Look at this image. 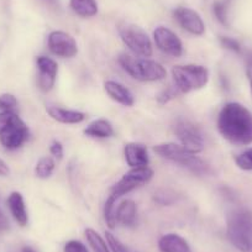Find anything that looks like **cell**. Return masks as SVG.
I'll return each mask as SVG.
<instances>
[{
  "mask_svg": "<svg viewBox=\"0 0 252 252\" xmlns=\"http://www.w3.org/2000/svg\"><path fill=\"white\" fill-rule=\"evenodd\" d=\"M218 130L232 145L252 144V113L240 103H227L218 116Z\"/></svg>",
  "mask_w": 252,
  "mask_h": 252,
  "instance_id": "1",
  "label": "cell"
},
{
  "mask_svg": "<svg viewBox=\"0 0 252 252\" xmlns=\"http://www.w3.org/2000/svg\"><path fill=\"white\" fill-rule=\"evenodd\" d=\"M154 177V171L149 167H142V168H131L129 172H126L123 178L116 182L113 186L109 194L108 199L104 204V219H105L106 225L109 229H115L116 226V218L114 207L116 204V200L123 195L132 192L136 188L145 186L149 183Z\"/></svg>",
  "mask_w": 252,
  "mask_h": 252,
  "instance_id": "2",
  "label": "cell"
},
{
  "mask_svg": "<svg viewBox=\"0 0 252 252\" xmlns=\"http://www.w3.org/2000/svg\"><path fill=\"white\" fill-rule=\"evenodd\" d=\"M226 234L230 242L241 252H252V212L235 209L227 214Z\"/></svg>",
  "mask_w": 252,
  "mask_h": 252,
  "instance_id": "3",
  "label": "cell"
},
{
  "mask_svg": "<svg viewBox=\"0 0 252 252\" xmlns=\"http://www.w3.org/2000/svg\"><path fill=\"white\" fill-rule=\"evenodd\" d=\"M119 64L126 73L141 82H157L166 78L167 72L161 63L149 58H140L129 53H121Z\"/></svg>",
  "mask_w": 252,
  "mask_h": 252,
  "instance_id": "4",
  "label": "cell"
},
{
  "mask_svg": "<svg viewBox=\"0 0 252 252\" xmlns=\"http://www.w3.org/2000/svg\"><path fill=\"white\" fill-rule=\"evenodd\" d=\"M154 151L162 158L179 164L195 174H208L210 172V166L204 159L198 157L195 154L189 152L182 145L167 142L155 146Z\"/></svg>",
  "mask_w": 252,
  "mask_h": 252,
  "instance_id": "5",
  "label": "cell"
},
{
  "mask_svg": "<svg viewBox=\"0 0 252 252\" xmlns=\"http://www.w3.org/2000/svg\"><path fill=\"white\" fill-rule=\"evenodd\" d=\"M29 127L14 111L0 113V142L5 149L16 150L29 139Z\"/></svg>",
  "mask_w": 252,
  "mask_h": 252,
  "instance_id": "6",
  "label": "cell"
},
{
  "mask_svg": "<svg viewBox=\"0 0 252 252\" xmlns=\"http://www.w3.org/2000/svg\"><path fill=\"white\" fill-rule=\"evenodd\" d=\"M174 87L179 93H189L204 88L209 82V71L199 64H184L172 68Z\"/></svg>",
  "mask_w": 252,
  "mask_h": 252,
  "instance_id": "7",
  "label": "cell"
},
{
  "mask_svg": "<svg viewBox=\"0 0 252 252\" xmlns=\"http://www.w3.org/2000/svg\"><path fill=\"white\" fill-rule=\"evenodd\" d=\"M119 35L123 42L136 56L149 58L154 53L151 38L149 37L146 31L140 26L129 23L121 24L119 25Z\"/></svg>",
  "mask_w": 252,
  "mask_h": 252,
  "instance_id": "8",
  "label": "cell"
},
{
  "mask_svg": "<svg viewBox=\"0 0 252 252\" xmlns=\"http://www.w3.org/2000/svg\"><path fill=\"white\" fill-rule=\"evenodd\" d=\"M174 134L186 150L192 154H199L204 150V137L200 129L187 119H179L174 125Z\"/></svg>",
  "mask_w": 252,
  "mask_h": 252,
  "instance_id": "9",
  "label": "cell"
},
{
  "mask_svg": "<svg viewBox=\"0 0 252 252\" xmlns=\"http://www.w3.org/2000/svg\"><path fill=\"white\" fill-rule=\"evenodd\" d=\"M48 50L61 58H72L78 53V45L69 33L64 31H52L48 35Z\"/></svg>",
  "mask_w": 252,
  "mask_h": 252,
  "instance_id": "10",
  "label": "cell"
},
{
  "mask_svg": "<svg viewBox=\"0 0 252 252\" xmlns=\"http://www.w3.org/2000/svg\"><path fill=\"white\" fill-rule=\"evenodd\" d=\"M154 40L157 48L172 57H181L183 55V43L181 38L172 30L164 26H158L154 31Z\"/></svg>",
  "mask_w": 252,
  "mask_h": 252,
  "instance_id": "11",
  "label": "cell"
},
{
  "mask_svg": "<svg viewBox=\"0 0 252 252\" xmlns=\"http://www.w3.org/2000/svg\"><path fill=\"white\" fill-rule=\"evenodd\" d=\"M173 16L177 23L181 25L182 29L187 32L192 33L195 36H202L205 32V24L202 16L195 10L190 8H183L179 6L173 11Z\"/></svg>",
  "mask_w": 252,
  "mask_h": 252,
  "instance_id": "12",
  "label": "cell"
},
{
  "mask_svg": "<svg viewBox=\"0 0 252 252\" xmlns=\"http://www.w3.org/2000/svg\"><path fill=\"white\" fill-rule=\"evenodd\" d=\"M38 69L37 84L42 92H50L55 87L58 73V64L55 60L46 56H40L36 60Z\"/></svg>",
  "mask_w": 252,
  "mask_h": 252,
  "instance_id": "13",
  "label": "cell"
},
{
  "mask_svg": "<svg viewBox=\"0 0 252 252\" xmlns=\"http://www.w3.org/2000/svg\"><path fill=\"white\" fill-rule=\"evenodd\" d=\"M124 156H125L126 163L131 168H142L149 166V152L145 145L139 142H130L124 147Z\"/></svg>",
  "mask_w": 252,
  "mask_h": 252,
  "instance_id": "14",
  "label": "cell"
},
{
  "mask_svg": "<svg viewBox=\"0 0 252 252\" xmlns=\"http://www.w3.org/2000/svg\"><path fill=\"white\" fill-rule=\"evenodd\" d=\"M106 94L116 103L121 104L124 106H132L135 103V98L131 92L126 88L124 84L115 81H106L104 83Z\"/></svg>",
  "mask_w": 252,
  "mask_h": 252,
  "instance_id": "15",
  "label": "cell"
},
{
  "mask_svg": "<svg viewBox=\"0 0 252 252\" xmlns=\"http://www.w3.org/2000/svg\"><path fill=\"white\" fill-rule=\"evenodd\" d=\"M46 111L53 120L58 121L61 124H69V125L83 123L87 118L86 114L82 113V111L63 109L60 108V106H47Z\"/></svg>",
  "mask_w": 252,
  "mask_h": 252,
  "instance_id": "16",
  "label": "cell"
},
{
  "mask_svg": "<svg viewBox=\"0 0 252 252\" xmlns=\"http://www.w3.org/2000/svg\"><path fill=\"white\" fill-rule=\"evenodd\" d=\"M158 250L161 252H192L187 240L178 234L163 235L158 240Z\"/></svg>",
  "mask_w": 252,
  "mask_h": 252,
  "instance_id": "17",
  "label": "cell"
},
{
  "mask_svg": "<svg viewBox=\"0 0 252 252\" xmlns=\"http://www.w3.org/2000/svg\"><path fill=\"white\" fill-rule=\"evenodd\" d=\"M8 205L9 209H10L11 212V215H13L14 219H15V221L18 222L20 226H26L29 221V215L23 195L19 192H13L9 195Z\"/></svg>",
  "mask_w": 252,
  "mask_h": 252,
  "instance_id": "18",
  "label": "cell"
},
{
  "mask_svg": "<svg viewBox=\"0 0 252 252\" xmlns=\"http://www.w3.org/2000/svg\"><path fill=\"white\" fill-rule=\"evenodd\" d=\"M136 203L134 200H125L115 210L116 222L127 227L134 226L136 221Z\"/></svg>",
  "mask_w": 252,
  "mask_h": 252,
  "instance_id": "19",
  "label": "cell"
},
{
  "mask_svg": "<svg viewBox=\"0 0 252 252\" xmlns=\"http://www.w3.org/2000/svg\"><path fill=\"white\" fill-rule=\"evenodd\" d=\"M84 134L94 139H109L114 136V127L106 119L94 120L84 129Z\"/></svg>",
  "mask_w": 252,
  "mask_h": 252,
  "instance_id": "20",
  "label": "cell"
},
{
  "mask_svg": "<svg viewBox=\"0 0 252 252\" xmlns=\"http://www.w3.org/2000/svg\"><path fill=\"white\" fill-rule=\"evenodd\" d=\"M69 5L82 18H93L98 14L96 0H69Z\"/></svg>",
  "mask_w": 252,
  "mask_h": 252,
  "instance_id": "21",
  "label": "cell"
},
{
  "mask_svg": "<svg viewBox=\"0 0 252 252\" xmlns=\"http://www.w3.org/2000/svg\"><path fill=\"white\" fill-rule=\"evenodd\" d=\"M86 237L88 241L89 246L92 247L94 252H110V247H109L108 242L103 239L99 232H96L94 229H87L86 230Z\"/></svg>",
  "mask_w": 252,
  "mask_h": 252,
  "instance_id": "22",
  "label": "cell"
},
{
  "mask_svg": "<svg viewBox=\"0 0 252 252\" xmlns=\"http://www.w3.org/2000/svg\"><path fill=\"white\" fill-rule=\"evenodd\" d=\"M56 168V163L53 161L52 157H42V158L38 159V162L36 163L35 167V174L36 177L41 179H47L52 176L53 171Z\"/></svg>",
  "mask_w": 252,
  "mask_h": 252,
  "instance_id": "23",
  "label": "cell"
},
{
  "mask_svg": "<svg viewBox=\"0 0 252 252\" xmlns=\"http://www.w3.org/2000/svg\"><path fill=\"white\" fill-rule=\"evenodd\" d=\"M213 13L221 25L229 26V0H217L213 4Z\"/></svg>",
  "mask_w": 252,
  "mask_h": 252,
  "instance_id": "24",
  "label": "cell"
},
{
  "mask_svg": "<svg viewBox=\"0 0 252 252\" xmlns=\"http://www.w3.org/2000/svg\"><path fill=\"white\" fill-rule=\"evenodd\" d=\"M235 163L242 171H252V147L235 157Z\"/></svg>",
  "mask_w": 252,
  "mask_h": 252,
  "instance_id": "25",
  "label": "cell"
},
{
  "mask_svg": "<svg viewBox=\"0 0 252 252\" xmlns=\"http://www.w3.org/2000/svg\"><path fill=\"white\" fill-rule=\"evenodd\" d=\"M18 106V99L13 94H1L0 95V110L1 111H13Z\"/></svg>",
  "mask_w": 252,
  "mask_h": 252,
  "instance_id": "26",
  "label": "cell"
},
{
  "mask_svg": "<svg viewBox=\"0 0 252 252\" xmlns=\"http://www.w3.org/2000/svg\"><path fill=\"white\" fill-rule=\"evenodd\" d=\"M105 237H106V242H108L109 247L113 252H130L129 249L115 236L111 232H105Z\"/></svg>",
  "mask_w": 252,
  "mask_h": 252,
  "instance_id": "27",
  "label": "cell"
},
{
  "mask_svg": "<svg viewBox=\"0 0 252 252\" xmlns=\"http://www.w3.org/2000/svg\"><path fill=\"white\" fill-rule=\"evenodd\" d=\"M220 43H221L222 47H225L226 50L232 51V52L240 53L241 52V45L237 40L232 37H227V36H221L220 37Z\"/></svg>",
  "mask_w": 252,
  "mask_h": 252,
  "instance_id": "28",
  "label": "cell"
},
{
  "mask_svg": "<svg viewBox=\"0 0 252 252\" xmlns=\"http://www.w3.org/2000/svg\"><path fill=\"white\" fill-rule=\"evenodd\" d=\"M63 252H89V250L87 249L83 242L78 241V240H71L64 245Z\"/></svg>",
  "mask_w": 252,
  "mask_h": 252,
  "instance_id": "29",
  "label": "cell"
},
{
  "mask_svg": "<svg viewBox=\"0 0 252 252\" xmlns=\"http://www.w3.org/2000/svg\"><path fill=\"white\" fill-rule=\"evenodd\" d=\"M178 93L179 92L176 87H174V88H168L167 91H163L158 96H157V100H158L159 104H166L168 103L171 99H173Z\"/></svg>",
  "mask_w": 252,
  "mask_h": 252,
  "instance_id": "30",
  "label": "cell"
},
{
  "mask_svg": "<svg viewBox=\"0 0 252 252\" xmlns=\"http://www.w3.org/2000/svg\"><path fill=\"white\" fill-rule=\"evenodd\" d=\"M50 152L53 157L61 159L63 157V145L61 144L60 141H57V140H55V141H52V144H51Z\"/></svg>",
  "mask_w": 252,
  "mask_h": 252,
  "instance_id": "31",
  "label": "cell"
},
{
  "mask_svg": "<svg viewBox=\"0 0 252 252\" xmlns=\"http://www.w3.org/2000/svg\"><path fill=\"white\" fill-rule=\"evenodd\" d=\"M246 72L249 77L250 86H251V94H252V53H250L246 57Z\"/></svg>",
  "mask_w": 252,
  "mask_h": 252,
  "instance_id": "32",
  "label": "cell"
},
{
  "mask_svg": "<svg viewBox=\"0 0 252 252\" xmlns=\"http://www.w3.org/2000/svg\"><path fill=\"white\" fill-rule=\"evenodd\" d=\"M9 229V220L3 213V210L0 209V231H5Z\"/></svg>",
  "mask_w": 252,
  "mask_h": 252,
  "instance_id": "33",
  "label": "cell"
},
{
  "mask_svg": "<svg viewBox=\"0 0 252 252\" xmlns=\"http://www.w3.org/2000/svg\"><path fill=\"white\" fill-rule=\"evenodd\" d=\"M9 172L10 171H9L8 164H6L3 159L0 158V176H8Z\"/></svg>",
  "mask_w": 252,
  "mask_h": 252,
  "instance_id": "34",
  "label": "cell"
},
{
  "mask_svg": "<svg viewBox=\"0 0 252 252\" xmlns=\"http://www.w3.org/2000/svg\"><path fill=\"white\" fill-rule=\"evenodd\" d=\"M21 252H36V250L32 249V247H30V246H25L21 249Z\"/></svg>",
  "mask_w": 252,
  "mask_h": 252,
  "instance_id": "35",
  "label": "cell"
},
{
  "mask_svg": "<svg viewBox=\"0 0 252 252\" xmlns=\"http://www.w3.org/2000/svg\"><path fill=\"white\" fill-rule=\"evenodd\" d=\"M50 1H55V0H50Z\"/></svg>",
  "mask_w": 252,
  "mask_h": 252,
  "instance_id": "36",
  "label": "cell"
}]
</instances>
